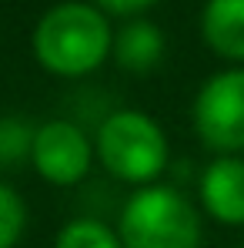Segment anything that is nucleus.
I'll return each mask as SVG.
<instances>
[{
  "label": "nucleus",
  "instance_id": "1",
  "mask_svg": "<svg viewBox=\"0 0 244 248\" xmlns=\"http://www.w3.org/2000/svg\"><path fill=\"white\" fill-rule=\"evenodd\" d=\"M114 47V31L94 3L67 0L43 14L34 27V57L57 78H84L97 71Z\"/></svg>",
  "mask_w": 244,
  "mask_h": 248
},
{
  "label": "nucleus",
  "instance_id": "2",
  "mask_svg": "<svg viewBox=\"0 0 244 248\" xmlns=\"http://www.w3.org/2000/svg\"><path fill=\"white\" fill-rule=\"evenodd\" d=\"M117 235L124 248H201V218L181 191L144 185L127 198Z\"/></svg>",
  "mask_w": 244,
  "mask_h": 248
},
{
  "label": "nucleus",
  "instance_id": "3",
  "mask_svg": "<svg viewBox=\"0 0 244 248\" xmlns=\"http://www.w3.org/2000/svg\"><path fill=\"white\" fill-rule=\"evenodd\" d=\"M94 151L100 165L127 185H151L167 165V138L161 124L141 111H114L100 121Z\"/></svg>",
  "mask_w": 244,
  "mask_h": 248
},
{
  "label": "nucleus",
  "instance_id": "4",
  "mask_svg": "<svg viewBox=\"0 0 244 248\" xmlns=\"http://www.w3.org/2000/svg\"><path fill=\"white\" fill-rule=\"evenodd\" d=\"M194 131L211 151H244V67L204 81L194 97Z\"/></svg>",
  "mask_w": 244,
  "mask_h": 248
},
{
  "label": "nucleus",
  "instance_id": "5",
  "mask_svg": "<svg viewBox=\"0 0 244 248\" xmlns=\"http://www.w3.org/2000/svg\"><path fill=\"white\" fill-rule=\"evenodd\" d=\"M30 165L43 181L57 188H71L87 178L94 165V144L74 121H47L34 131Z\"/></svg>",
  "mask_w": 244,
  "mask_h": 248
},
{
  "label": "nucleus",
  "instance_id": "6",
  "mask_svg": "<svg viewBox=\"0 0 244 248\" xmlns=\"http://www.w3.org/2000/svg\"><path fill=\"white\" fill-rule=\"evenodd\" d=\"M201 205L221 225H244V161L221 155L201 174Z\"/></svg>",
  "mask_w": 244,
  "mask_h": 248
},
{
  "label": "nucleus",
  "instance_id": "7",
  "mask_svg": "<svg viewBox=\"0 0 244 248\" xmlns=\"http://www.w3.org/2000/svg\"><path fill=\"white\" fill-rule=\"evenodd\" d=\"M207 47L228 61H244V0H207L201 14Z\"/></svg>",
  "mask_w": 244,
  "mask_h": 248
},
{
  "label": "nucleus",
  "instance_id": "8",
  "mask_svg": "<svg viewBox=\"0 0 244 248\" xmlns=\"http://www.w3.org/2000/svg\"><path fill=\"white\" fill-rule=\"evenodd\" d=\"M114 61L121 71L130 74H147L161 64L164 57V34L151 24V20H130L114 34V47H111Z\"/></svg>",
  "mask_w": 244,
  "mask_h": 248
},
{
  "label": "nucleus",
  "instance_id": "9",
  "mask_svg": "<svg viewBox=\"0 0 244 248\" xmlns=\"http://www.w3.org/2000/svg\"><path fill=\"white\" fill-rule=\"evenodd\" d=\"M54 248H124V245H121V235L114 228H107L104 221H97V218H74V221H67L57 232Z\"/></svg>",
  "mask_w": 244,
  "mask_h": 248
},
{
  "label": "nucleus",
  "instance_id": "10",
  "mask_svg": "<svg viewBox=\"0 0 244 248\" xmlns=\"http://www.w3.org/2000/svg\"><path fill=\"white\" fill-rule=\"evenodd\" d=\"M34 131L27 121L3 114L0 118V168H17L20 161H30V148H34Z\"/></svg>",
  "mask_w": 244,
  "mask_h": 248
},
{
  "label": "nucleus",
  "instance_id": "11",
  "mask_svg": "<svg viewBox=\"0 0 244 248\" xmlns=\"http://www.w3.org/2000/svg\"><path fill=\"white\" fill-rule=\"evenodd\" d=\"M24 228H27V205H24V198L7 181H0V248H17Z\"/></svg>",
  "mask_w": 244,
  "mask_h": 248
},
{
  "label": "nucleus",
  "instance_id": "12",
  "mask_svg": "<svg viewBox=\"0 0 244 248\" xmlns=\"http://www.w3.org/2000/svg\"><path fill=\"white\" fill-rule=\"evenodd\" d=\"M158 0H94L97 10L104 14H117V17H134V14H144L147 7H154Z\"/></svg>",
  "mask_w": 244,
  "mask_h": 248
}]
</instances>
